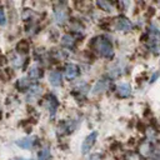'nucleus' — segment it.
<instances>
[{"label": "nucleus", "instance_id": "1", "mask_svg": "<svg viewBox=\"0 0 160 160\" xmlns=\"http://www.w3.org/2000/svg\"><path fill=\"white\" fill-rule=\"evenodd\" d=\"M98 49H99V51H100V54L102 56L110 58L112 55V46L109 42V40H106L104 38H100L99 39V41H98Z\"/></svg>", "mask_w": 160, "mask_h": 160}, {"label": "nucleus", "instance_id": "2", "mask_svg": "<svg viewBox=\"0 0 160 160\" xmlns=\"http://www.w3.org/2000/svg\"><path fill=\"white\" fill-rule=\"evenodd\" d=\"M96 136H98L96 131H94V132H91L90 135L86 136V139L84 140L82 146H81V152H82V154H86V152L92 148V145H94L95 141H96Z\"/></svg>", "mask_w": 160, "mask_h": 160}, {"label": "nucleus", "instance_id": "3", "mask_svg": "<svg viewBox=\"0 0 160 160\" xmlns=\"http://www.w3.org/2000/svg\"><path fill=\"white\" fill-rule=\"evenodd\" d=\"M36 141V138H25V139H21V140H18L16 144L20 146V148H24V149H29L31 148Z\"/></svg>", "mask_w": 160, "mask_h": 160}, {"label": "nucleus", "instance_id": "4", "mask_svg": "<svg viewBox=\"0 0 160 160\" xmlns=\"http://www.w3.org/2000/svg\"><path fill=\"white\" fill-rule=\"evenodd\" d=\"M79 74V70H78V66H75L74 64H70L66 66V70H65V76L68 79H74L76 78Z\"/></svg>", "mask_w": 160, "mask_h": 160}, {"label": "nucleus", "instance_id": "5", "mask_svg": "<svg viewBox=\"0 0 160 160\" xmlns=\"http://www.w3.org/2000/svg\"><path fill=\"white\" fill-rule=\"evenodd\" d=\"M116 28L118 29H120V30H124V31H128V30H130L131 29V22L129 21V20H126V19H124V18H119L118 19V22H116Z\"/></svg>", "mask_w": 160, "mask_h": 160}, {"label": "nucleus", "instance_id": "6", "mask_svg": "<svg viewBox=\"0 0 160 160\" xmlns=\"http://www.w3.org/2000/svg\"><path fill=\"white\" fill-rule=\"evenodd\" d=\"M49 79H50L51 85L54 86H59L61 84V74L59 71H51L49 75Z\"/></svg>", "mask_w": 160, "mask_h": 160}, {"label": "nucleus", "instance_id": "7", "mask_svg": "<svg viewBox=\"0 0 160 160\" xmlns=\"http://www.w3.org/2000/svg\"><path fill=\"white\" fill-rule=\"evenodd\" d=\"M118 91H119V95L121 98H126L131 94V88L128 84H121V85L118 86Z\"/></svg>", "mask_w": 160, "mask_h": 160}, {"label": "nucleus", "instance_id": "8", "mask_svg": "<svg viewBox=\"0 0 160 160\" xmlns=\"http://www.w3.org/2000/svg\"><path fill=\"white\" fill-rule=\"evenodd\" d=\"M48 104H49V109L51 110V115H54L55 111H56V108H58V105H59L56 98L52 96V95H48Z\"/></svg>", "mask_w": 160, "mask_h": 160}, {"label": "nucleus", "instance_id": "9", "mask_svg": "<svg viewBox=\"0 0 160 160\" xmlns=\"http://www.w3.org/2000/svg\"><path fill=\"white\" fill-rule=\"evenodd\" d=\"M41 74H42V71H41V69L38 65H32L29 69V76L32 78V79H39L41 76Z\"/></svg>", "mask_w": 160, "mask_h": 160}, {"label": "nucleus", "instance_id": "10", "mask_svg": "<svg viewBox=\"0 0 160 160\" xmlns=\"http://www.w3.org/2000/svg\"><path fill=\"white\" fill-rule=\"evenodd\" d=\"M55 19L59 24H62L65 22L66 20V12L64 11V9H56L55 10Z\"/></svg>", "mask_w": 160, "mask_h": 160}, {"label": "nucleus", "instance_id": "11", "mask_svg": "<svg viewBox=\"0 0 160 160\" xmlns=\"http://www.w3.org/2000/svg\"><path fill=\"white\" fill-rule=\"evenodd\" d=\"M16 49H18L19 52H28L29 51V42H28V40H21L18 44Z\"/></svg>", "mask_w": 160, "mask_h": 160}, {"label": "nucleus", "instance_id": "12", "mask_svg": "<svg viewBox=\"0 0 160 160\" xmlns=\"http://www.w3.org/2000/svg\"><path fill=\"white\" fill-rule=\"evenodd\" d=\"M18 88L20 89V90H22V91H25L26 89H28V86H29V81L25 79V78H22V79H20L19 81H18Z\"/></svg>", "mask_w": 160, "mask_h": 160}, {"label": "nucleus", "instance_id": "13", "mask_svg": "<svg viewBox=\"0 0 160 160\" xmlns=\"http://www.w3.org/2000/svg\"><path fill=\"white\" fill-rule=\"evenodd\" d=\"M62 45H66L68 48H71L72 45H74V39L70 36V35H65L64 38H62Z\"/></svg>", "mask_w": 160, "mask_h": 160}, {"label": "nucleus", "instance_id": "14", "mask_svg": "<svg viewBox=\"0 0 160 160\" xmlns=\"http://www.w3.org/2000/svg\"><path fill=\"white\" fill-rule=\"evenodd\" d=\"M49 156H50L49 149H42L39 151V160H46Z\"/></svg>", "mask_w": 160, "mask_h": 160}, {"label": "nucleus", "instance_id": "15", "mask_svg": "<svg viewBox=\"0 0 160 160\" xmlns=\"http://www.w3.org/2000/svg\"><path fill=\"white\" fill-rule=\"evenodd\" d=\"M6 24V16L2 8H0V26H4Z\"/></svg>", "mask_w": 160, "mask_h": 160}, {"label": "nucleus", "instance_id": "16", "mask_svg": "<svg viewBox=\"0 0 160 160\" xmlns=\"http://www.w3.org/2000/svg\"><path fill=\"white\" fill-rule=\"evenodd\" d=\"M98 5H99L100 8H104L105 11H111V6H110V4L106 2V1H100V2H98Z\"/></svg>", "mask_w": 160, "mask_h": 160}, {"label": "nucleus", "instance_id": "17", "mask_svg": "<svg viewBox=\"0 0 160 160\" xmlns=\"http://www.w3.org/2000/svg\"><path fill=\"white\" fill-rule=\"evenodd\" d=\"M138 129H139V131H142V132H144V131L146 130L145 125H144V124H142L141 121H139V122H138Z\"/></svg>", "mask_w": 160, "mask_h": 160}, {"label": "nucleus", "instance_id": "18", "mask_svg": "<svg viewBox=\"0 0 160 160\" xmlns=\"http://www.w3.org/2000/svg\"><path fill=\"white\" fill-rule=\"evenodd\" d=\"M89 160H101V156H100L99 154H92Z\"/></svg>", "mask_w": 160, "mask_h": 160}, {"label": "nucleus", "instance_id": "19", "mask_svg": "<svg viewBox=\"0 0 160 160\" xmlns=\"http://www.w3.org/2000/svg\"><path fill=\"white\" fill-rule=\"evenodd\" d=\"M14 160H29V159H22V158H16V159H14ZM31 160V159H30Z\"/></svg>", "mask_w": 160, "mask_h": 160}]
</instances>
